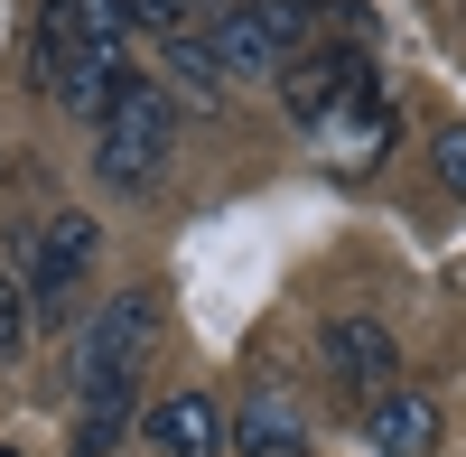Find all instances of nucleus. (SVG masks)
I'll return each mask as SVG.
<instances>
[{
	"label": "nucleus",
	"instance_id": "f257e3e1",
	"mask_svg": "<svg viewBox=\"0 0 466 457\" xmlns=\"http://www.w3.org/2000/svg\"><path fill=\"white\" fill-rule=\"evenodd\" d=\"M168 159H177V103L149 85V75H122L112 103L94 112V168H103V187L140 197V187L168 178Z\"/></svg>",
	"mask_w": 466,
	"mask_h": 457
},
{
	"label": "nucleus",
	"instance_id": "f03ea898",
	"mask_svg": "<svg viewBox=\"0 0 466 457\" xmlns=\"http://www.w3.org/2000/svg\"><path fill=\"white\" fill-rule=\"evenodd\" d=\"M94 243H103V224L94 215H47V224H28V243H19V289H28V318H47V327H66V299H75V280L94 271Z\"/></svg>",
	"mask_w": 466,
	"mask_h": 457
},
{
	"label": "nucleus",
	"instance_id": "7ed1b4c3",
	"mask_svg": "<svg viewBox=\"0 0 466 457\" xmlns=\"http://www.w3.org/2000/svg\"><path fill=\"white\" fill-rule=\"evenodd\" d=\"M122 75H131L122 56H103L94 37H75V28H66L56 10L37 19V37H28V85H37V94H56L66 112H103Z\"/></svg>",
	"mask_w": 466,
	"mask_h": 457
},
{
	"label": "nucleus",
	"instance_id": "20e7f679",
	"mask_svg": "<svg viewBox=\"0 0 466 457\" xmlns=\"http://www.w3.org/2000/svg\"><path fill=\"white\" fill-rule=\"evenodd\" d=\"M149 336H159V299H149V289H122V299L85 327V346H75V392L131 383V364L149 355Z\"/></svg>",
	"mask_w": 466,
	"mask_h": 457
},
{
	"label": "nucleus",
	"instance_id": "39448f33",
	"mask_svg": "<svg viewBox=\"0 0 466 457\" xmlns=\"http://www.w3.org/2000/svg\"><path fill=\"white\" fill-rule=\"evenodd\" d=\"M206 37H215L224 75H280V56H299L308 19H299V0H233Z\"/></svg>",
	"mask_w": 466,
	"mask_h": 457
},
{
	"label": "nucleus",
	"instance_id": "423d86ee",
	"mask_svg": "<svg viewBox=\"0 0 466 457\" xmlns=\"http://www.w3.org/2000/svg\"><path fill=\"white\" fill-rule=\"evenodd\" d=\"M318 140H327V159L336 168H373L382 149H392V103H382V85H373V66L355 75V85H345L336 103H327V122H318Z\"/></svg>",
	"mask_w": 466,
	"mask_h": 457
},
{
	"label": "nucleus",
	"instance_id": "0eeeda50",
	"mask_svg": "<svg viewBox=\"0 0 466 457\" xmlns=\"http://www.w3.org/2000/svg\"><path fill=\"white\" fill-rule=\"evenodd\" d=\"M318 355L345 392H392V373H401V346H392V327L382 318H327L318 327Z\"/></svg>",
	"mask_w": 466,
	"mask_h": 457
},
{
	"label": "nucleus",
	"instance_id": "6e6552de",
	"mask_svg": "<svg viewBox=\"0 0 466 457\" xmlns=\"http://www.w3.org/2000/svg\"><path fill=\"white\" fill-rule=\"evenodd\" d=\"M149 448L159 457H215L224 448V411L206 392H168L159 411H149Z\"/></svg>",
	"mask_w": 466,
	"mask_h": 457
},
{
	"label": "nucleus",
	"instance_id": "1a4fd4ad",
	"mask_svg": "<svg viewBox=\"0 0 466 457\" xmlns=\"http://www.w3.org/2000/svg\"><path fill=\"white\" fill-rule=\"evenodd\" d=\"M373 448L382 457H430L439 448V401L430 392H373Z\"/></svg>",
	"mask_w": 466,
	"mask_h": 457
},
{
	"label": "nucleus",
	"instance_id": "9d476101",
	"mask_svg": "<svg viewBox=\"0 0 466 457\" xmlns=\"http://www.w3.org/2000/svg\"><path fill=\"white\" fill-rule=\"evenodd\" d=\"M364 75V56H280V94L299 122H327V103Z\"/></svg>",
	"mask_w": 466,
	"mask_h": 457
},
{
	"label": "nucleus",
	"instance_id": "9b49d317",
	"mask_svg": "<svg viewBox=\"0 0 466 457\" xmlns=\"http://www.w3.org/2000/svg\"><path fill=\"white\" fill-rule=\"evenodd\" d=\"M233 448L243 457H299V401H243V421H233Z\"/></svg>",
	"mask_w": 466,
	"mask_h": 457
},
{
	"label": "nucleus",
	"instance_id": "f8f14e48",
	"mask_svg": "<svg viewBox=\"0 0 466 457\" xmlns=\"http://www.w3.org/2000/svg\"><path fill=\"white\" fill-rule=\"evenodd\" d=\"M47 10H56L75 37H94L103 56H122V66H131V37H140V19L122 10V0H47Z\"/></svg>",
	"mask_w": 466,
	"mask_h": 457
},
{
	"label": "nucleus",
	"instance_id": "ddd939ff",
	"mask_svg": "<svg viewBox=\"0 0 466 457\" xmlns=\"http://www.w3.org/2000/svg\"><path fill=\"white\" fill-rule=\"evenodd\" d=\"M168 75H177V94H197V103H215V94L233 85L206 28H168Z\"/></svg>",
	"mask_w": 466,
	"mask_h": 457
},
{
	"label": "nucleus",
	"instance_id": "4468645a",
	"mask_svg": "<svg viewBox=\"0 0 466 457\" xmlns=\"http://www.w3.org/2000/svg\"><path fill=\"white\" fill-rule=\"evenodd\" d=\"M28 327H37V318H28V289H19V280H0V355H19V346H28Z\"/></svg>",
	"mask_w": 466,
	"mask_h": 457
},
{
	"label": "nucleus",
	"instance_id": "2eb2a0df",
	"mask_svg": "<svg viewBox=\"0 0 466 457\" xmlns=\"http://www.w3.org/2000/svg\"><path fill=\"white\" fill-rule=\"evenodd\" d=\"M430 159H439V178L466 197V122H448V131H439V149H430Z\"/></svg>",
	"mask_w": 466,
	"mask_h": 457
},
{
	"label": "nucleus",
	"instance_id": "dca6fc26",
	"mask_svg": "<svg viewBox=\"0 0 466 457\" xmlns=\"http://www.w3.org/2000/svg\"><path fill=\"white\" fill-rule=\"evenodd\" d=\"M122 10H131L140 28H187V10H197V0H122Z\"/></svg>",
	"mask_w": 466,
	"mask_h": 457
},
{
	"label": "nucleus",
	"instance_id": "f3484780",
	"mask_svg": "<svg viewBox=\"0 0 466 457\" xmlns=\"http://www.w3.org/2000/svg\"><path fill=\"white\" fill-rule=\"evenodd\" d=\"M94 457H122V448H94Z\"/></svg>",
	"mask_w": 466,
	"mask_h": 457
}]
</instances>
